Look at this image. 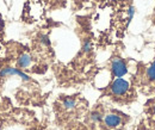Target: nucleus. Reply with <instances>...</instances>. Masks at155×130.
<instances>
[{
  "label": "nucleus",
  "instance_id": "3",
  "mask_svg": "<svg viewBox=\"0 0 155 130\" xmlns=\"http://www.w3.org/2000/svg\"><path fill=\"white\" fill-rule=\"evenodd\" d=\"M7 76H19L23 81H30L31 78L28 74H25L19 68H13V67H5L4 69L0 71V78H7Z\"/></svg>",
  "mask_w": 155,
  "mask_h": 130
},
{
  "label": "nucleus",
  "instance_id": "11",
  "mask_svg": "<svg viewBox=\"0 0 155 130\" xmlns=\"http://www.w3.org/2000/svg\"><path fill=\"white\" fill-rule=\"evenodd\" d=\"M152 112H153V115L155 116V104L153 105V109H152Z\"/></svg>",
  "mask_w": 155,
  "mask_h": 130
},
{
  "label": "nucleus",
  "instance_id": "9",
  "mask_svg": "<svg viewBox=\"0 0 155 130\" xmlns=\"http://www.w3.org/2000/svg\"><path fill=\"white\" fill-rule=\"evenodd\" d=\"M91 49H92L91 42H90V41H86V42L84 43V45H82V52H84V53H90Z\"/></svg>",
  "mask_w": 155,
  "mask_h": 130
},
{
  "label": "nucleus",
  "instance_id": "2",
  "mask_svg": "<svg viewBox=\"0 0 155 130\" xmlns=\"http://www.w3.org/2000/svg\"><path fill=\"white\" fill-rule=\"evenodd\" d=\"M111 72L115 78H123L128 74V65L123 58H114L111 62Z\"/></svg>",
  "mask_w": 155,
  "mask_h": 130
},
{
  "label": "nucleus",
  "instance_id": "10",
  "mask_svg": "<svg viewBox=\"0 0 155 130\" xmlns=\"http://www.w3.org/2000/svg\"><path fill=\"white\" fill-rule=\"evenodd\" d=\"M41 42H42L43 45H47V47L50 45V39L48 37V35H42L41 36Z\"/></svg>",
  "mask_w": 155,
  "mask_h": 130
},
{
  "label": "nucleus",
  "instance_id": "7",
  "mask_svg": "<svg viewBox=\"0 0 155 130\" xmlns=\"http://www.w3.org/2000/svg\"><path fill=\"white\" fill-rule=\"evenodd\" d=\"M75 105H77V102H75V99L74 98H66L64 100H63V106H64V109H67V110H73L74 108H75Z\"/></svg>",
  "mask_w": 155,
  "mask_h": 130
},
{
  "label": "nucleus",
  "instance_id": "1",
  "mask_svg": "<svg viewBox=\"0 0 155 130\" xmlns=\"http://www.w3.org/2000/svg\"><path fill=\"white\" fill-rule=\"evenodd\" d=\"M130 88V84L129 81H127L125 79L123 78H116L111 86H110V91L114 95H117V97H122V95H125L128 91Z\"/></svg>",
  "mask_w": 155,
  "mask_h": 130
},
{
  "label": "nucleus",
  "instance_id": "6",
  "mask_svg": "<svg viewBox=\"0 0 155 130\" xmlns=\"http://www.w3.org/2000/svg\"><path fill=\"white\" fill-rule=\"evenodd\" d=\"M146 76H147V80H148L149 82H155V61H153V62L147 67Z\"/></svg>",
  "mask_w": 155,
  "mask_h": 130
},
{
  "label": "nucleus",
  "instance_id": "4",
  "mask_svg": "<svg viewBox=\"0 0 155 130\" xmlns=\"http://www.w3.org/2000/svg\"><path fill=\"white\" fill-rule=\"evenodd\" d=\"M104 123L107 128H111V129H115L118 128L120 124H122V118L120 116L115 115V113H110V115H106L104 117Z\"/></svg>",
  "mask_w": 155,
  "mask_h": 130
},
{
  "label": "nucleus",
  "instance_id": "5",
  "mask_svg": "<svg viewBox=\"0 0 155 130\" xmlns=\"http://www.w3.org/2000/svg\"><path fill=\"white\" fill-rule=\"evenodd\" d=\"M31 63H32V57H31L30 54H28V53L21 54V55L18 57V60H17V66L19 67V69L20 68L24 69V68L30 67Z\"/></svg>",
  "mask_w": 155,
  "mask_h": 130
},
{
  "label": "nucleus",
  "instance_id": "8",
  "mask_svg": "<svg viewBox=\"0 0 155 130\" xmlns=\"http://www.w3.org/2000/svg\"><path fill=\"white\" fill-rule=\"evenodd\" d=\"M90 118H91V121H92V122H94V123H99V122H101V121H103V115H101L99 111H93V112H91Z\"/></svg>",
  "mask_w": 155,
  "mask_h": 130
}]
</instances>
